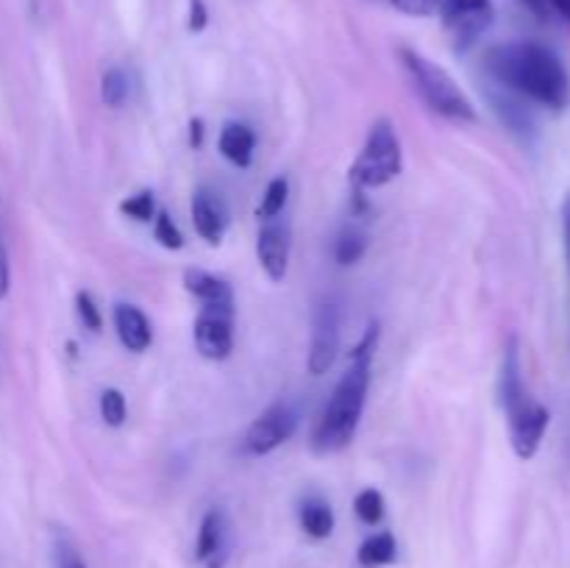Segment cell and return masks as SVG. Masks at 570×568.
<instances>
[{
	"label": "cell",
	"instance_id": "obj_7",
	"mask_svg": "<svg viewBox=\"0 0 570 568\" xmlns=\"http://www.w3.org/2000/svg\"><path fill=\"white\" fill-rule=\"evenodd\" d=\"M298 410H295L289 401H278V404L267 407V410L250 423L248 432H245V454L265 457L271 454V451H276L278 445L287 443V440L293 438L295 429H298Z\"/></svg>",
	"mask_w": 570,
	"mask_h": 568
},
{
	"label": "cell",
	"instance_id": "obj_10",
	"mask_svg": "<svg viewBox=\"0 0 570 568\" xmlns=\"http://www.w3.org/2000/svg\"><path fill=\"white\" fill-rule=\"evenodd\" d=\"M340 351V310L334 301L317 306L315 321H312V340H309V356H306V368L312 376H323L332 371L334 360Z\"/></svg>",
	"mask_w": 570,
	"mask_h": 568
},
{
	"label": "cell",
	"instance_id": "obj_25",
	"mask_svg": "<svg viewBox=\"0 0 570 568\" xmlns=\"http://www.w3.org/2000/svg\"><path fill=\"white\" fill-rule=\"evenodd\" d=\"M154 237L159 239L161 248H167V251H178L184 245L181 228L173 223V217L167 215V212H159V215L154 217Z\"/></svg>",
	"mask_w": 570,
	"mask_h": 568
},
{
	"label": "cell",
	"instance_id": "obj_16",
	"mask_svg": "<svg viewBox=\"0 0 570 568\" xmlns=\"http://www.w3.org/2000/svg\"><path fill=\"white\" fill-rule=\"evenodd\" d=\"M301 529H304L309 538L326 540L334 532V510L328 501H323L321 496H309V499L301 501L298 507Z\"/></svg>",
	"mask_w": 570,
	"mask_h": 568
},
{
	"label": "cell",
	"instance_id": "obj_27",
	"mask_svg": "<svg viewBox=\"0 0 570 568\" xmlns=\"http://www.w3.org/2000/svg\"><path fill=\"white\" fill-rule=\"evenodd\" d=\"M387 3L410 17H432L440 11V0H387Z\"/></svg>",
	"mask_w": 570,
	"mask_h": 568
},
{
	"label": "cell",
	"instance_id": "obj_23",
	"mask_svg": "<svg viewBox=\"0 0 570 568\" xmlns=\"http://www.w3.org/2000/svg\"><path fill=\"white\" fill-rule=\"evenodd\" d=\"M354 510L360 516V521L365 523H379L384 518V496L376 488H365L356 493Z\"/></svg>",
	"mask_w": 570,
	"mask_h": 568
},
{
	"label": "cell",
	"instance_id": "obj_15",
	"mask_svg": "<svg viewBox=\"0 0 570 568\" xmlns=\"http://www.w3.org/2000/svg\"><path fill=\"white\" fill-rule=\"evenodd\" d=\"M217 148L220 154L232 161L234 167H250L254 161V148H256V134L250 131L245 123H226L217 139Z\"/></svg>",
	"mask_w": 570,
	"mask_h": 568
},
{
	"label": "cell",
	"instance_id": "obj_2",
	"mask_svg": "<svg viewBox=\"0 0 570 568\" xmlns=\"http://www.w3.org/2000/svg\"><path fill=\"white\" fill-rule=\"evenodd\" d=\"M379 343V323H371L365 337L351 354V368L343 373V379L334 388L332 399L323 407V415L317 421L315 434H312V445L317 454H334L343 451L351 440L356 438L360 429L362 410L367 401V388H371V365L373 351Z\"/></svg>",
	"mask_w": 570,
	"mask_h": 568
},
{
	"label": "cell",
	"instance_id": "obj_28",
	"mask_svg": "<svg viewBox=\"0 0 570 568\" xmlns=\"http://www.w3.org/2000/svg\"><path fill=\"white\" fill-rule=\"evenodd\" d=\"M206 22H209V11L204 0H189V31H204Z\"/></svg>",
	"mask_w": 570,
	"mask_h": 568
},
{
	"label": "cell",
	"instance_id": "obj_12",
	"mask_svg": "<svg viewBox=\"0 0 570 568\" xmlns=\"http://www.w3.org/2000/svg\"><path fill=\"white\" fill-rule=\"evenodd\" d=\"M193 226L209 245H220L228 228V206L220 193L209 187L195 189L193 195Z\"/></svg>",
	"mask_w": 570,
	"mask_h": 568
},
{
	"label": "cell",
	"instance_id": "obj_9",
	"mask_svg": "<svg viewBox=\"0 0 570 568\" xmlns=\"http://www.w3.org/2000/svg\"><path fill=\"white\" fill-rule=\"evenodd\" d=\"M234 549V529L232 518L223 507H212L204 516L195 540V557L204 568H226L232 560Z\"/></svg>",
	"mask_w": 570,
	"mask_h": 568
},
{
	"label": "cell",
	"instance_id": "obj_13",
	"mask_svg": "<svg viewBox=\"0 0 570 568\" xmlns=\"http://www.w3.org/2000/svg\"><path fill=\"white\" fill-rule=\"evenodd\" d=\"M115 329L120 343L134 354H142L154 343V329L145 312L134 304H117L115 306Z\"/></svg>",
	"mask_w": 570,
	"mask_h": 568
},
{
	"label": "cell",
	"instance_id": "obj_11",
	"mask_svg": "<svg viewBox=\"0 0 570 568\" xmlns=\"http://www.w3.org/2000/svg\"><path fill=\"white\" fill-rule=\"evenodd\" d=\"M289 245H293V232L282 215L262 221L259 237H256V259L271 282H284L289 267Z\"/></svg>",
	"mask_w": 570,
	"mask_h": 568
},
{
	"label": "cell",
	"instance_id": "obj_19",
	"mask_svg": "<svg viewBox=\"0 0 570 568\" xmlns=\"http://www.w3.org/2000/svg\"><path fill=\"white\" fill-rule=\"evenodd\" d=\"M365 251H367V234L356 226L345 228V232L337 237V245H334V256H337L340 265H356V262L365 256Z\"/></svg>",
	"mask_w": 570,
	"mask_h": 568
},
{
	"label": "cell",
	"instance_id": "obj_33",
	"mask_svg": "<svg viewBox=\"0 0 570 568\" xmlns=\"http://www.w3.org/2000/svg\"><path fill=\"white\" fill-rule=\"evenodd\" d=\"M562 228H566V248H568V262H570V198L566 200V209H562Z\"/></svg>",
	"mask_w": 570,
	"mask_h": 568
},
{
	"label": "cell",
	"instance_id": "obj_3",
	"mask_svg": "<svg viewBox=\"0 0 570 568\" xmlns=\"http://www.w3.org/2000/svg\"><path fill=\"white\" fill-rule=\"evenodd\" d=\"M501 407L510 421V440L512 449L521 460H532L540 451L546 432H549L551 412L546 410L540 401L529 395L527 382H523L521 368V351H518V340L512 337L504 349V365H501V382H499Z\"/></svg>",
	"mask_w": 570,
	"mask_h": 568
},
{
	"label": "cell",
	"instance_id": "obj_18",
	"mask_svg": "<svg viewBox=\"0 0 570 568\" xmlns=\"http://www.w3.org/2000/svg\"><path fill=\"white\" fill-rule=\"evenodd\" d=\"M50 568H89L70 535L61 529L50 540Z\"/></svg>",
	"mask_w": 570,
	"mask_h": 568
},
{
	"label": "cell",
	"instance_id": "obj_21",
	"mask_svg": "<svg viewBox=\"0 0 570 568\" xmlns=\"http://www.w3.org/2000/svg\"><path fill=\"white\" fill-rule=\"evenodd\" d=\"M100 98H104L106 106L111 109H120L128 98V76L120 70V67H109L104 72V81H100Z\"/></svg>",
	"mask_w": 570,
	"mask_h": 568
},
{
	"label": "cell",
	"instance_id": "obj_17",
	"mask_svg": "<svg viewBox=\"0 0 570 568\" xmlns=\"http://www.w3.org/2000/svg\"><path fill=\"white\" fill-rule=\"evenodd\" d=\"M399 557V543H395L393 532H376L360 546L356 551V560L362 562L365 568H379V566H390Z\"/></svg>",
	"mask_w": 570,
	"mask_h": 568
},
{
	"label": "cell",
	"instance_id": "obj_26",
	"mask_svg": "<svg viewBox=\"0 0 570 568\" xmlns=\"http://www.w3.org/2000/svg\"><path fill=\"white\" fill-rule=\"evenodd\" d=\"M76 310H78V317H81L83 329H89V332H100V326H104V315H100V310H98V304H95L92 295L78 293Z\"/></svg>",
	"mask_w": 570,
	"mask_h": 568
},
{
	"label": "cell",
	"instance_id": "obj_24",
	"mask_svg": "<svg viewBox=\"0 0 570 568\" xmlns=\"http://www.w3.org/2000/svg\"><path fill=\"white\" fill-rule=\"evenodd\" d=\"M120 212L126 217H134V221H139V223L154 221L156 217L154 193H150V189H142V193H137V195H128V198L120 204Z\"/></svg>",
	"mask_w": 570,
	"mask_h": 568
},
{
	"label": "cell",
	"instance_id": "obj_30",
	"mask_svg": "<svg viewBox=\"0 0 570 568\" xmlns=\"http://www.w3.org/2000/svg\"><path fill=\"white\" fill-rule=\"evenodd\" d=\"M200 143H204V120H193L189 123V145L200 148Z\"/></svg>",
	"mask_w": 570,
	"mask_h": 568
},
{
	"label": "cell",
	"instance_id": "obj_6",
	"mask_svg": "<svg viewBox=\"0 0 570 568\" xmlns=\"http://www.w3.org/2000/svg\"><path fill=\"white\" fill-rule=\"evenodd\" d=\"M440 17L456 50H468L493 26V0H440Z\"/></svg>",
	"mask_w": 570,
	"mask_h": 568
},
{
	"label": "cell",
	"instance_id": "obj_1",
	"mask_svg": "<svg viewBox=\"0 0 570 568\" xmlns=\"http://www.w3.org/2000/svg\"><path fill=\"white\" fill-rule=\"evenodd\" d=\"M490 76L518 98L549 111H566L570 106V72L566 61L534 39H512L495 45L484 59Z\"/></svg>",
	"mask_w": 570,
	"mask_h": 568
},
{
	"label": "cell",
	"instance_id": "obj_5",
	"mask_svg": "<svg viewBox=\"0 0 570 568\" xmlns=\"http://www.w3.org/2000/svg\"><path fill=\"white\" fill-rule=\"evenodd\" d=\"M401 170H404V150H401L399 131L382 117L367 131L365 145L348 170V182L354 184L356 193H365L390 184L401 176Z\"/></svg>",
	"mask_w": 570,
	"mask_h": 568
},
{
	"label": "cell",
	"instance_id": "obj_8",
	"mask_svg": "<svg viewBox=\"0 0 570 568\" xmlns=\"http://www.w3.org/2000/svg\"><path fill=\"white\" fill-rule=\"evenodd\" d=\"M195 349L212 362H223L234 351V306H200L193 326Z\"/></svg>",
	"mask_w": 570,
	"mask_h": 568
},
{
	"label": "cell",
	"instance_id": "obj_22",
	"mask_svg": "<svg viewBox=\"0 0 570 568\" xmlns=\"http://www.w3.org/2000/svg\"><path fill=\"white\" fill-rule=\"evenodd\" d=\"M128 415V404H126V395L120 393L117 388H106L100 393V418L106 421V427H122Z\"/></svg>",
	"mask_w": 570,
	"mask_h": 568
},
{
	"label": "cell",
	"instance_id": "obj_32",
	"mask_svg": "<svg viewBox=\"0 0 570 568\" xmlns=\"http://www.w3.org/2000/svg\"><path fill=\"white\" fill-rule=\"evenodd\" d=\"M551 11H557L570 26V0H551Z\"/></svg>",
	"mask_w": 570,
	"mask_h": 568
},
{
	"label": "cell",
	"instance_id": "obj_31",
	"mask_svg": "<svg viewBox=\"0 0 570 568\" xmlns=\"http://www.w3.org/2000/svg\"><path fill=\"white\" fill-rule=\"evenodd\" d=\"M523 3H527L534 14L543 17V20L551 14V0H523Z\"/></svg>",
	"mask_w": 570,
	"mask_h": 568
},
{
	"label": "cell",
	"instance_id": "obj_20",
	"mask_svg": "<svg viewBox=\"0 0 570 568\" xmlns=\"http://www.w3.org/2000/svg\"><path fill=\"white\" fill-rule=\"evenodd\" d=\"M287 198H289V182L284 176L273 178L271 184H267L265 195H262V204H259V217L262 221H271V217H278L284 212V206H287Z\"/></svg>",
	"mask_w": 570,
	"mask_h": 568
},
{
	"label": "cell",
	"instance_id": "obj_4",
	"mask_svg": "<svg viewBox=\"0 0 570 568\" xmlns=\"http://www.w3.org/2000/svg\"><path fill=\"white\" fill-rule=\"evenodd\" d=\"M401 61H404L406 72H410L412 84L426 100L429 109L438 115L449 117L454 123H473L476 120V109H473L471 98L462 92L460 84L449 76L440 65L426 59L423 53L412 48H401Z\"/></svg>",
	"mask_w": 570,
	"mask_h": 568
},
{
	"label": "cell",
	"instance_id": "obj_29",
	"mask_svg": "<svg viewBox=\"0 0 570 568\" xmlns=\"http://www.w3.org/2000/svg\"><path fill=\"white\" fill-rule=\"evenodd\" d=\"M9 284H11V273H9V254H6V239H3V228H0V301L9 295Z\"/></svg>",
	"mask_w": 570,
	"mask_h": 568
},
{
	"label": "cell",
	"instance_id": "obj_14",
	"mask_svg": "<svg viewBox=\"0 0 570 568\" xmlns=\"http://www.w3.org/2000/svg\"><path fill=\"white\" fill-rule=\"evenodd\" d=\"M184 287H187V293H193L204 306H234L232 284L209 271L187 267V271H184Z\"/></svg>",
	"mask_w": 570,
	"mask_h": 568
}]
</instances>
